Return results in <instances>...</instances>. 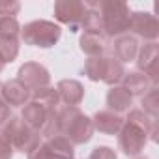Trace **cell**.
Returning a JSON list of instances; mask_svg holds the SVG:
<instances>
[{
  "label": "cell",
  "mask_w": 159,
  "mask_h": 159,
  "mask_svg": "<svg viewBox=\"0 0 159 159\" xmlns=\"http://www.w3.org/2000/svg\"><path fill=\"white\" fill-rule=\"evenodd\" d=\"M58 125L60 135L66 137L73 146L84 144L94 137V125L92 118L81 112L79 107H62L58 109Z\"/></svg>",
  "instance_id": "cell-1"
},
{
  "label": "cell",
  "mask_w": 159,
  "mask_h": 159,
  "mask_svg": "<svg viewBox=\"0 0 159 159\" xmlns=\"http://www.w3.org/2000/svg\"><path fill=\"white\" fill-rule=\"evenodd\" d=\"M94 4L101 15L103 36L120 38L129 32L131 10L125 2H122V0H101V2H94Z\"/></svg>",
  "instance_id": "cell-2"
},
{
  "label": "cell",
  "mask_w": 159,
  "mask_h": 159,
  "mask_svg": "<svg viewBox=\"0 0 159 159\" xmlns=\"http://www.w3.org/2000/svg\"><path fill=\"white\" fill-rule=\"evenodd\" d=\"M62 36V28L52 23V21H30L25 26H21V39L26 45L39 47V49H49L58 43Z\"/></svg>",
  "instance_id": "cell-3"
},
{
  "label": "cell",
  "mask_w": 159,
  "mask_h": 159,
  "mask_svg": "<svg viewBox=\"0 0 159 159\" xmlns=\"http://www.w3.org/2000/svg\"><path fill=\"white\" fill-rule=\"evenodd\" d=\"M2 131L6 133V137H8V140L11 142L13 150L23 152V153H26V155L41 142V135H39L38 131H34L32 127H28V125H26L21 118H17V116H11V118L8 120V124L4 125Z\"/></svg>",
  "instance_id": "cell-4"
},
{
  "label": "cell",
  "mask_w": 159,
  "mask_h": 159,
  "mask_svg": "<svg viewBox=\"0 0 159 159\" xmlns=\"http://www.w3.org/2000/svg\"><path fill=\"white\" fill-rule=\"evenodd\" d=\"M73 157H75L73 144L62 135H56L47 139L45 142H39L28 153V159H73Z\"/></svg>",
  "instance_id": "cell-5"
},
{
  "label": "cell",
  "mask_w": 159,
  "mask_h": 159,
  "mask_svg": "<svg viewBox=\"0 0 159 159\" xmlns=\"http://www.w3.org/2000/svg\"><path fill=\"white\" fill-rule=\"evenodd\" d=\"M146 142H148V133H146L142 127L135 125L133 122L124 120V125H122V129L118 131V144H120V150H122L125 155H129V157H137V155L144 150Z\"/></svg>",
  "instance_id": "cell-6"
},
{
  "label": "cell",
  "mask_w": 159,
  "mask_h": 159,
  "mask_svg": "<svg viewBox=\"0 0 159 159\" xmlns=\"http://www.w3.org/2000/svg\"><path fill=\"white\" fill-rule=\"evenodd\" d=\"M86 11L88 6L81 0H58V2H54V19L62 25H67L71 32H77Z\"/></svg>",
  "instance_id": "cell-7"
},
{
  "label": "cell",
  "mask_w": 159,
  "mask_h": 159,
  "mask_svg": "<svg viewBox=\"0 0 159 159\" xmlns=\"http://www.w3.org/2000/svg\"><path fill=\"white\" fill-rule=\"evenodd\" d=\"M17 81L23 83L28 90H39V88L49 86L51 73L45 66L38 62H25L17 71Z\"/></svg>",
  "instance_id": "cell-8"
},
{
  "label": "cell",
  "mask_w": 159,
  "mask_h": 159,
  "mask_svg": "<svg viewBox=\"0 0 159 159\" xmlns=\"http://www.w3.org/2000/svg\"><path fill=\"white\" fill-rule=\"evenodd\" d=\"M157 62H159V45L155 41H150L142 47H139L137 52V66L140 73H144L153 86L159 83V75H157Z\"/></svg>",
  "instance_id": "cell-9"
},
{
  "label": "cell",
  "mask_w": 159,
  "mask_h": 159,
  "mask_svg": "<svg viewBox=\"0 0 159 159\" xmlns=\"http://www.w3.org/2000/svg\"><path fill=\"white\" fill-rule=\"evenodd\" d=\"M129 30H133L139 38L155 41L159 36V21L155 15L146 11H133L129 19Z\"/></svg>",
  "instance_id": "cell-10"
},
{
  "label": "cell",
  "mask_w": 159,
  "mask_h": 159,
  "mask_svg": "<svg viewBox=\"0 0 159 159\" xmlns=\"http://www.w3.org/2000/svg\"><path fill=\"white\" fill-rule=\"evenodd\" d=\"M32 92L19 83L17 79H11L8 83H2V92H0V99H2L8 107H25L30 101Z\"/></svg>",
  "instance_id": "cell-11"
},
{
  "label": "cell",
  "mask_w": 159,
  "mask_h": 159,
  "mask_svg": "<svg viewBox=\"0 0 159 159\" xmlns=\"http://www.w3.org/2000/svg\"><path fill=\"white\" fill-rule=\"evenodd\" d=\"M52 111H56V109H47V107H43V105H39V103H36V101H28V103L23 107L21 120H23L28 127H32L34 131L39 133L41 127L45 125L49 114H51Z\"/></svg>",
  "instance_id": "cell-12"
},
{
  "label": "cell",
  "mask_w": 159,
  "mask_h": 159,
  "mask_svg": "<svg viewBox=\"0 0 159 159\" xmlns=\"http://www.w3.org/2000/svg\"><path fill=\"white\" fill-rule=\"evenodd\" d=\"M56 92L60 101H64L67 107H77L84 99V86L75 79H62L56 84Z\"/></svg>",
  "instance_id": "cell-13"
},
{
  "label": "cell",
  "mask_w": 159,
  "mask_h": 159,
  "mask_svg": "<svg viewBox=\"0 0 159 159\" xmlns=\"http://www.w3.org/2000/svg\"><path fill=\"white\" fill-rule=\"evenodd\" d=\"M92 125H94V131H99L105 135H118V131L124 125V118L111 111H98L92 118Z\"/></svg>",
  "instance_id": "cell-14"
},
{
  "label": "cell",
  "mask_w": 159,
  "mask_h": 159,
  "mask_svg": "<svg viewBox=\"0 0 159 159\" xmlns=\"http://www.w3.org/2000/svg\"><path fill=\"white\" fill-rule=\"evenodd\" d=\"M139 52V39L135 36L124 34L114 39V54L118 62H133Z\"/></svg>",
  "instance_id": "cell-15"
},
{
  "label": "cell",
  "mask_w": 159,
  "mask_h": 159,
  "mask_svg": "<svg viewBox=\"0 0 159 159\" xmlns=\"http://www.w3.org/2000/svg\"><path fill=\"white\" fill-rule=\"evenodd\" d=\"M133 105V96L124 88V86H112L107 94V107L114 114L127 112L129 107Z\"/></svg>",
  "instance_id": "cell-16"
},
{
  "label": "cell",
  "mask_w": 159,
  "mask_h": 159,
  "mask_svg": "<svg viewBox=\"0 0 159 159\" xmlns=\"http://www.w3.org/2000/svg\"><path fill=\"white\" fill-rule=\"evenodd\" d=\"M122 86H124L133 98H135V96H144V94H148V92L153 88L152 81H150L144 73H140V71L125 73L124 79H122Z\"/></svg>",
  "instance_id": "cell-17"
},
{
  "label": "cell",
  "mask_w": 159,
  "mask_h": 159,
  "mask_svg": "<svg viewBox=\"0 0 159 159\" xmlns=\"http://www.w3.org/2000/svg\"><path fill=\"white\" fill-rule=\"evenodd\" d=\"M79 45L84 54H88L90 58L101 56L107 49V39L101 34H90V32H83L79 38Z\"/></svg>",
  "instance_id": "cell-18"
},
{
  "label": "cell",
  "mask_w": 159,
  "mask_h": 159,
  "mask_svg": "<svg viewBox=\"0 0 159 159\" xmlns=\"http://www.w3.org/2000/svg\"><path fill=\"white\" fill-rule=\"evenodd\" d=\"M125 120H127V122H133V124L139 125V127H142V129L148 133V139H150V140H157V120L152 118V116H148L142 109H133V111H129V114H127Z\"/></svg>",
  "instance_id": "cell-19"
},
{
  "label": "cell",
  "mask_w": 159,
  "mask_h": 159,
  "mask_svg": "<svg viewBox=\"0 0 159 159\" xmlns=\"http://www.w3.org/2000/svg\"><path fill=\"white\" fill-rule=\"evenodd\" d=\"M124 75H125L124 64L118 62L116 58L105 56V67H103V79H101V83H105L109 86H118L122 83Z\"/></svg>",
  "instance_id": "cell-20"
},
{
  "label": "cell",
  "mask_w": 159,
  "mask_h": 159,
  "mask_svg": "<svg viewBox=\"0 0 159 159\" xmlns=\"http://www.w3.org/2000/svg\"><path fill=\"white\" fill-rule=\"evenodd\" d=\"M86 6H88V11H86V15H84L83 23H81L83 30H84V32H90V34H101V36H103L101 15H99V11H98L96 4H94V2H86Z\"/></svg>",
  "instance_id": "cell-21"
},
{
  "label": "cell",
  "mask_w": 159,
  "mask_h": 159,
  "mask_svg": "<svg viewBox=\"0 0 159 159\" xmlns=\"http://www.w3.org/2000/svg\"><path fill=\"white\" fill-rule=\"evenodd\" d=\"M30 101H36L47 109H58V103H60V98H58V92L56 88H51V86H45V88H39V90H34L32 96H30Z\"/></svg>",
  "instance_id": "cell-22"
},
{
  "label": "cell",
  "mask_w": 159,
  "mask_h": 159,
  "mask_svg": "<svg viewBox=\"0 0 159 159\" xmlns=\"http://www.w3.org/2000/svg\"><path fill=\"white\" fill-rule=\"evenodd\" d=\"M19 56V38H0V58L4 64H11Z\"/></svg>",
  "instance_id": "cell-23"
},
{
  "label": "cell",
  "mask_w": 159,
  "mask_h": 159,
  "mask_svg": "<svg viewBox=\"0 0 159 159\" xmlns=\"http://www.w3.org/2000/svg\"><path fill=\"white\" fill-rule=\"evenodd\" d=\"M103 67H105V56L88 58L84 64V75L94 83H99L103 79Z\"/></svg>",
  "instance_id": "cell-24"
},
{
  "label": "cell",
  "mask_w": 159,
  "mask_h": 159,
  "mask_svg": "<svg viewBox=\"0 0 159 159\" xmlns=\"http://www.w3.org/2000/svg\"><path fill=\"white\" fill-rule=\"evenodd\" d=\"M21 25L17 17H0V38H19Z\"/></svg>",
  "instance_id": "cell-25"
},
{
  "label": "cell",
  "mask_w": 159,
  "mask_h": 159,
  "mask_svg": "<svg viewBox=\"0 0 159 159\" xmlns=\"http://www.w3.org/2000/svg\"><path fill=\"white\" fill-rule=\"evenodd\" d=\"M142 111H144L148 116H152V118H155V120H157L159 103H157V88H155V86H153L148 94H144V96H142Z\"/></svg>",
  "instance_id": "cell-26"
},
{
  "label": "cell",
  "mask_w": 159,
  "mask_h": 159,
  "mask_svg": "<svg viewBox=\"0 0 159 159\" xmlns=\"http://www.w3.org/2000/svg\"><path fill=\"white\" fill-rule=\"evenodd\" d=\"M90 159H118V155L109 146H96L90 153Z\"/></svg>",
  "instance_id": "cell-27"
},
{
  "label": "cell",
  "mask_w": 159,
  "mask_h": 159,
  "mask_svg": "<svg viewBox=\"0 0 159 159\" xmlns=\"http://www.w3.org/2000/svg\"><path fill=\"white\" fill-rule=\"evenodd\" d=\"M13 146H11V142L8 140V137H6V133L0 129V159H11L13 157Z\"/></svg>",
  "instance_id": "cell-28"
},
{
  "label": "cell",
  "mask_w": 159,
  "mask_h": 159,
  "mask_svg": "<svg viewBox=\"0 0 159 159\" xmlns=\"http://www.w3.org/2000/svg\"><path fill=\"white\" fill-rule=\"evenodd\" d=\"M21 10V4L19 2H0V17H15Z\"/></svg>",
  "instance_id": "cell-29"
},
{
  "label": "cell",
  "mask_w": 159,
  "mask_h": 159,
  "mask_svg": "<svg viewBox=\"0 0 159 159\" xmlns=\"http://www.w3.org/2000/svg\"><path fill=\"white\" fill-rule=\"evenodd\" d=\"M11 116H13V114H11V107H8L2 99H0V127L6 125Z\"/></svg>",
  "instance_id": "cell-30"
},
{
  "label": "cell",
  "mask_w": 159,
  "mask_h": 159,
  "mask_svg": "<svg viewBox=\"0 0 159 159\" xmlns=\"http://www.w3.org/2000/svg\"><path fill=\"white\" fill-rule=\"evenodd\" d=\"M4 66H6V64L2 62V58H0V71H2V69H4Z\"/></svg>",
  "instance_id": "cell-31"
},
{
  "label": "cell",
  "mask_w": 159,
  "mask_h": 159,
  "mask_svg": "<svg viewBox=\"0 0 159 159\" xmlns=\"http://www.w3.org/2000/svg\"><path fill=\"white\" fill-rule=\"evenodd\" d=\"M0 92H2V83H0Z\"/></svg>",
  "instance_id": "cell-32"
},
{
  "label": "cell",
  "mask_w": 159,
  "mask_h": 159,
  "mask_svg": "<svg viewBox=\"0 0 159 159\" xmlns=\"http://www.w3.org/2000/svg\"><path fill=\"white\" fill-rule=\"evenodd\" d=\"M137 159H144V157H137Z\"/></svg>",
  "instance_id": "cell-33"
}]
</instances>
